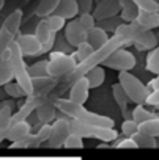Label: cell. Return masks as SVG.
Masks as SVG:
<instances>
[{"instance_id":"obj_1","label":"cell","mask_w":159,"mask_h":160,"mask_svg":"<svg viewBox=\"0 0 159 160\" xmlns=\"http://www.w3.org/2000/svg\"><path fill=\"white\" fill-rule=\"evenodd\" d=\"M54 105L55 108H58L65 116H68L69 119H74V121H81L84 124H88V126H96V127H109V129H114V119L109 118V116H104V115H98V113H93L90 110H87L84 105H77L74 102H71L69 99H61V98H57L54 101Z\"/></svg>"},{"instance_id":"obj_2","label":"cell","mask_w":159,"mask_h":160,"mask_svg":"<svg viewBox=\"0 0 159 160\" xmlns=\"http://www.w3.org/2000/svg\"><path fill=\"white\" fill-rule=\"evenodd\" d=\"M125 46H128V44H126V41H125L123 38H120V36H117V35L110 36V39L107 41L106 46H103L101 49L95 50L93 55H92L90 58H87L85 61L79 63L77 68L74 69V72H72L71 75L66 77V80L72 83V82H76V80L85 77L92 69L101 66V64H103V63H104V61H106V60H107L115 50H118V49H121V47H125Z\"/></svg>"},{"instance_id":"obj_3","label":"cell","mask_w":159,"mask_h":160,"mask_svg":"<svg viewBox=\"0 0 159 160\" xmlns=\"http://www.w3.org/2000/svg\"><path fill=\"white\" fill-rule=\"evenodd\" d=\"M114 35L123 38L128 46L134 44L142 52H151L153 49H156L159 46V38L151 30H143L135 22H132V24H125L123 22L115 30Z\"/></svg>"},{"instance_id":"obj_4","label":"cell","mask_w":159,"mask_h":160,"mask_svg":"<svg viewBox=\"0 0 159 160\" xmlns=\"http://www.w3.org/2000/svg\"><path fill=\"white\" fill-rule=\"evenodd\" d=\"M10 63L13 68V74L16 82L21 85V88L25 91L27 98L33 94V85H32V75L29 74V68L24 61V55L16 44V41L10 46Z\"/></svg>"},{"instance_id":"obj_5","label":"cell","mask_w":159,"mask_h":160,"mask_svg":"<svg viewBox=\"0 0 159 160\" xmlns=\"http://www.w3.org/2000/svg\"><path fill=\"white\" fill-rule=\"evenodd\" d=\"M118 83L123 87V90L126 91L131 102H134L135 105H143L146 102L150 90L139 77H135L131 72H120L118 74Z\"/></svg>"},{"instance_id":"obj_6","label":"cell","mask_w":159,"mask_h":160,"mask_svg":"<svg viewBox=\"0 0 159 160\" xmlns=\"http://www.w3.org/2000/svg\"><path fill=\"white\" fill-rule=\"evenodd\" d=\"M77 60L74 58L72 53H63V52H50L49 57V64H47V74L52 78H61V77H68L74 72V69L77 68Z\"/></svg>"},{"instance_id":"obj_7","label":"cell","mask_w":159,"mask_h":160,"mask_svg":"<svg viewBox=\"0 0 159 160\" xmlns=\"http://www.w3.org/2000/svg\"><path fill=\"white\" fill-rule=\"evenodd\" d=\"M71 133H76L82 138H96L103 143H112L118 138V132L115 129L88 126V124L74 121V119H71Z\"/></svg>"},{"instance_id":"obj_8","label":"cell","mask_w":159,"mask_h":160,"mask_svg":"<svg viewBox=\"0 0 159 160\" xmlns=\"http://www.w3.org/2000/svg\"><path fill=\"white\" fill-rule=\"evenodd\" d=\"M135 63H137V60H135L134 53H131L129 50L121 47V49L115 50L103 63V66H106L109 69H115L118 72H131V69L135 68Z\"/></svg>"},{"instance_id":"obj_9","label":"cell","mask_w":159,"mask_h":160,"mask_svg":"<svg viewBox=\"0 0 159 160\" xmlns=\"http://www.w3.org/2000/svg\"><path fill=\"white\" fill-rule=\"evenodd\" d=\"M71 135V119L69 118H58L52 122L50 138L47 141L49 148H60L65 144L68 137Z\"/></svg>"},{"instance_id":"obj_10","label":"cell","mask_w":159,"mask_h":160,"mask_svg":"<svg viewBox=\"0 0 159 160\" xmlns=\"http://www.w3.org/2000/svg\"><path fill=\"white\" fill-rule=\"evenodd\" d=\"M92 14L96 22L117 18L120 14V0H99Z\"/></svg>"},{"instance_id":"obj_11","label":"cell","mask_w":159,"mask_h":160,"mask_svg":"<svg viewBox=\"0 0 159 160\" xmlns=\"http://www.w3.org/2000/svg\"><path fill=\"white\" fill-rule=\"evenodd\" d=\"M16 44L19 46L21 52L24 57H36V55H41V49H43V44L38 41V38L30 33H24V35H18L16 36Z\"/></svg>"},{"instance_id":"obj_12","label":"cell","mask_w":159,"mask_h":160,"mask_svg":"<svg viewBox=\"0 0 159 160\" xmlns=\"http://www.w3.org/2000/svg\"><path fill=\"white\" fill-rule=\"evenodd\" d=\"M90 83L87 77H82L76 80V82L71 83V88H69V101L77 104V105H84L88 99V94H90Z\"/></svg>"},{"instance_id":"obj_13","label":"cell","mask_w":159,"mask_h":160,"mask_svg":"<svg viewBox=\"0 0 159 160\" xmlns=\"http://www.w3.org/2000/svg\"><path fill=\"white\" fill-rule=\"evenodd\" d=\"M65 39L68 41V44L71 46V47H79L82 42H85L87 41V33L82 30V27H81V24H79V21H77V18L76 19H72V21H69L68 24H66V27H65Z\"/></svg>"},{"instance_id":"obj_14","label":"cell","mask_w":159,"mask_h":160,"mask_svg":"<svg viewBox=\"0 0 159 160\" xmlns=\"http://www.w3.org/2000/svg\"><path fill=\"white\" fill-rule=\"evenodd\" d=\"M57 78L52 77H35L32 78V85H33V94L36 98H49V94L54 91V88L57 87Z\"/></svg>"},{"instance_id":"obj_15","label":"cell","mask_w":159,"mask_h":160,"mask_svg":"<svg viewBox=\"0 0 159 160\" xmlns=\"http://www.w3.org/2000/svg\"><path fill=\"white\" fill-rule=\"evenodd\" d=\"M29 135H32V124L29 121H22V122L11 124V127L8 130V135H7V140H10L13 143H18V141L27 138Z\"/></svg>"},{"instance_id":"obj_16","label":"cell","mask_w":159,"mask_h":160,"mask_svg":"<svg viewBox=\"0 0 159 160\" xmlns=\"http://www.w3.org/2000/svg\"><path fill=\"white\" fill-rule=\"evenodd\" d=\"M139 7L132 0H120V18L125 24H132L137 21L139 16Z\"/></svg>"},{"instance_id":"obj_17","label":"cell","mask_w":159,"mask_h":160,"mask_svg":"<svg viewBox=\"0 0 159 160\" xmlns=\"http://www.w3.org/2000/svg\"><path fill=\"white\" fill-rule=\"evenodd\" d=\"M22 10H14L13 13H10L3 22H2V28H5L8 33H11L14 38L19 35V28H21V24H22Z\"/></svg>"},{"instance_id":"obj_18","label":"cell","mask_w":159,"mask_h":160,"mask_svg":"<svg viewBox=\"0 0 159 160\" xmlns=\"http://www.w3.org/2000/svg\"><path fill=\"white\" fill-rule=\"evenodd\" d=\"M55 14L63 18L65 21H72L81 13H79V5H77L76 0H61Z\"/></svg>"},{"instance_id":"obj_19","label":"cell","mask_w":159,"mask_h":160,"mask_svg":"<svg viewBox=\"0 0 159 160\" xmlns=\"http://www.w3.org/2000/svg\"><path fill=\"white\" fill-rule=\"evenodd\" d=\"M135 24L139 27H142L143 30H151L153 32V28H159V11L151 13V11L139 10V16H137Z\"/></svg>"},{"instance_id":"obj_20","label":"cell","mask_w":159,"mask_h":160,"mask_svg":"<svg viewBox=\"0 0 159 160\" xmlns=\"http://www.w3.org/2000/svg\"><path fill=\"white\" fill-rule=\"evenodd\" d=\"M14 74H13V68L10 63V49L0 57V87H5L10 82H13Z\"/></svg>"},{"instance_id":"obj_21","label":"cell","mask_w":159,"mask_h":160,"mask_svg":"<svg viewBox=\"0 0 159 160\" xmlns=\"http://www.w3.org/2000/svg\"><path fill=\"white\" fill-rule=\"evenodd\" d=\"M109 39H110V38H109V33H107L106 30H103L101 27H98V25H96V28H93V30L87 35V42H88L95 50H98V49H101L103 46H106Z\"/></svg>"},{"instance_id":"obj_22","label":"cell","mask_w":159,"mask_h":160,"mask_svg":"<svg viewBox=\"0 0 159 160\" xmlns=\"http://www.w3.org/2000/svg\"><path fill=\"white\" fill-rule=\"evenodd\" d=\"M57 108H55V105H54V102H44L43 105H40L38 108H36V118H38V121L41 122V124H50V122H54L57 118V112H55Z\"/></svg>"},{"instance_id":"obj_23","label":"cell","mask_w":159,"mask_h":160,"mask_svg":"<svg viewBox=\"0 0 159 160\" xmlns=\"http://www.w3.org/2000/svg\"><path fill=\"white\" fill-rule=\"evenodd\" d=\"M61 0H40V3L35 8V14L41 19H47L49 16L55 14Z\"/></svg>"},{"instance_id":"obj_24","label":"cell","mask_w":159,"mask_h":160,"mask_svg":"<svg viewBox=\"0 0 159 160\" xmlns=\"http://www.w3.org/2000/svg\"><path fill=\"white\" fill-rule=\"evenodd\" d=\"M112 96H114L117 105L120 107L121 113H128V104H129L131 101H129L126 91L123 90V87H121L120 83H115V85L112 87Z\"/></svg>"},{"instance_id":"obj_25","label":"cell","mask_w":159,"mask_h":160,"mask_svg":"<svg viewBox=\"0 0 159 160\" xmlns=\"http://www.w3.org/2000/svg\"><path fill=\"white\" fill-rule=\"evenodd\" d=\"M35 36L38 38V41H40L41 44H46L49 39H52V38L55 36V33L50 30V27H49L47 21H46V19H41V21L36 24V28H35Z\"/></svg>"},{"instance_id":"obj_26","label":"cell","mask_w":159,"mask_h":160,"mask_svg":"<svg viewBox=\"0 0 159 160\" xmlns=\"http://www.w3.org/2000/svg\"><path fill=\"white\" fill-rule=\"evenodd\" d=\"M87 80H88V83H90V88H99L103 83H104V80H106V72L101 66L92 69L87 75Z\"/></svg>"},{"instance_id":"obj_27","label":"cell","mask_w":159,"mask_h":160,"mask_svg":"<svg viewBox=\"0 0 159 160\" xmlns=\"http://www.w3.org/2000/svg\"><path fill=\"white\" fill-rule=\"evenodd\" d=\"M153 118H157V116L153 112H150L148 108H145L143 105H135L134 110H132V116H131V119L135 121L137 124H143V122H146Z\"/></svg>"},{"instance_id":"obj_28","label":"cell","mask_w":159,"mask_h":160,"mask_svg":"<svg viewBox=\"0 0 159 160\" xmlns=\"http://www.w3.org/2000/svg\"><path fill=\"white\" fill-rule=\"evenodd\" d=\"M145 68H146V71H150L151 74L159 75V46H157L156 49H153L151 52H148L146 61H145Z\"/></svg>"},{"instance_id":"obj_29","label":"cell","mask_w":159,"mask_h":160,"mask_svg":"<svg viewBox=\"0 0 159 160\" xmlns=\"http://www.w3.org/2000/svg\"><path fill=\"white\" fill-rule=\"evenodd\" d=\"M139 132L145 133V135H150L153 138H157L159 137V116L157 118H153L143 124H139Z\"/></svg>"},{"instance_id":"obj_30","label":"cell","mask_w":159,"mask_h":160,"mask_svg":"<svg viewBox=\"0 0 159 160\" xmlns=\"http://www.w3.org/2000/svg\"><path fill=\"white\" fill-rule=\"evenodd\" d=\"M47 64H49V60H40V61H35L32 66H29V74L32 75V78L35 77H47Z\"/></svg>"},{"instance_id":"obj_31","label":"cell","mask_w":159,"mask_h":160,"mask_svg":"<svg viewBox=\"0 0 159 160\" xmlns=\"http://www.w3.org/2000/svg\"><path fill=\"white\" fill-rule=\"evenodd\" d=\"M93 52H95V49L85 41V42H82L79 47H76V52H74L72 55H74V58L77 60V63H82V61H85L87 58H90V57L93 55Z\"/></svg>"},{"instance_id":"obj_32","label":"cell","mask_w":159,"mask_h":160,"mask_svg":"<svg viewBox=\"0 0 159 160\" xmlns=\"http://www.w3.org/2000/svg\"><path fill=\"white\" fill-rule=\"evenodd\" d=\"M132 140L135 141L137 148H157V140L150 137V135H145L142 132H137L132 137Z\"/></svg>"},{"instance_id":"obj_33","label":"cell","mask_w":159,"mask_h":160,"mask_svg":"<svg viewBox=\"0 0 159 160\" xmlns=\"http://www.w3.org/2000/svg\"><path fill=\"white\" fill-rule=\"evenodd\" d=\"M77 21H79V24H81V27H82V30L88 35L93 28H96V25H98V22H96V19L93 18V14L92 13H85V14H79V18H77Z\"/></svg>"},{"instance_id":"obj_34","label":"cell","mask_w":159,"mask_h":160,"mask_svg":"<svg viewBox=\"0 0 159 160\" xmlns=\"http://www.w3.org/2000/svg\"><path fill=\"white\" fill-rule=\"evenodd\" d=\"M13 115H14V113H13V107H11V104L8 102L2 110H0V130L11 126Z\"/></svg>"},{"instance_id":"obj_35","label":"cell","mask_w":159,"mask_h":160,"mask_svg":"<svg viewBox=\"0 0 159 160\" xmlns=\"http://www.w3.org/2000/svg\"><path fill=\"white\" fill-rule=\"evenodd\" d=\"M3 90H5V93H7L10 98H13V99H19V98L27 96V94H25V91L21 88V85H19L18 82H10L8 85H5V87H3Z\"/></svg>"},{"instance_id":"obj_36","label":"cell","mask_w":159,"mask_h":160,"mask_svg":"<svg viewBox=\"0 0 159 160\" xmlns=\"http://www.w3.org/2000/svg\"><path fill=\"white\" fill-rule=\"evenodd\" d=\"M47 24H49V27H50V30L57 35L60 30H65V27H66V21L63 19V18H60V16H57V14H52V16H49L47 19Z\"/></svg>"},{"instance_id":"obj_37","label":"cell","mask_w":159,"mask_h":160,"mask_svg":"<svg viewBox=\"0 0 159 160\" xmlns=\"http://www.w3.org/2000/svg\"><path fill=\"white\" fill-rule=\"evenodd\" d=\"M139 132V124L132 119H125L121 122V133L128 138H132L135 133Z\"/></svg>"},{"instance_id":"obj_38","label":"cell","mask_w":159,"mask_h":160,"mask_svg":"<svg viewBox=\"0 0 159 160\" xmlns=\"http://www.w3.org/2000/svg\"><path fill=\"white\" fill-rule=\"evenodd\" d=\"M123 24V21H121V18L120 16H117V18H112V19H106V21H101V22H98V27H101L103 30H110V32H114L115 33V30L120 27Z\"/></svg>"},{"instance_id":"obj_39","label":"cell","mask_w":159,"mask_h":160,"mask_svg":"<svg viewBox=\"0 0 159 160\" xmlns=\"http://www.w3.org/2000/svg\"><path fill=\"white\" fill-rule=\"evenodd\" d=\"M132 2H134L140 10L151 11V13H157V11H159V5H157L156 0H132Z\"/></svg>"},{"instance_id":"obj_40","label":"cell","mask_w":159,"mask_h":160,"mask_svg":"<svg viewBox=\"0 0 159 160\" xmlns=\"http://www.w3.org/2000/svg\"><path fill=\"white\" fill-rule=\"evenodd\" d=\"M63 146H65L66 149H81V148H84V138L79 137V135H76V133H71V135L68 137V140L65 141Z\"/></svg>"},{"instance_id":"obj_41","label":"cell","mask_w":159,"mask_h":160,"mask_svg":"<svg viewBox=\"0 0 159 160\" xmlns=\"http://www.w3.org/2000/svg\"><path fill=\"white\" fill-rule=\"evenodd\" d=\"M79 5V13L85 14V13H93L95 7H93V0H76Z\"/></svg>"},{"instance_id":"obj_42","label":"cell","mask_w":159,"mask_h":160,"mask_svg":"<svg viewBox=\"0 0 159 160\" xmlns=\"http://www.w3.org/2000/svg\"><path fill=\"white\" fill-rule=\"evenodd\" d=\"M115 146L120 148V149H135V148H137L135 141H134L132 138H128V137H125V138H121L120 141H117Z\"/></svg>"},{"instance_id":"obj_43","label":"cell","mask_w":159,"mask_h":160,"mask_svg":"<svg viewBox=\"0 0 159 160\" xmlns=\"http://www.w3.org/2000/svg\"><path fill=\"white\" fill-rule=\"evenodd\" d=\"M55 44H57V52H63V53H68V55H69L71 46H69L68 41L65 39V36H63V38H58V39L55 41Z\"/></svg>"},{"instance_id":"obj_44","label":"cell","mask_w":159,"mask_h":160,"mask_svg":"<svg viewBox=\"0 0 159 160\" xmlns=\"http://www.w3.org/2000/svg\"><path fill=\"white\" fill-rule=\"evenodd\" d=\"M146 105H153V107H159V90L150 91L148 98H146Z\"/></svg>"},{"instance_id":"obj_45","label":"cell","mask_w":159,"mask_h":160,"mask_svg":"<svg viewBox=\"0 0 159 160\" xmlns=\"http://www.w3.org/2000/svg\"><path fill=\"white\" fill-rule=\"evenodd\" d=\"M148 87V90L150 91H154V90H159V75H156L153 80H151V82L146 85Z\"/></svg>"},{"instance_id":"obj_46","label":"cell","mask_w":159,"mask_h":160,"mask_svg":"<svg viewBox=\"0 0 159 160\" xmlns=\"http://www.w3.org/2000/svg\"><path fill=\"white\" fill-rule=\"evenodd\" d=\"M11 127V126H10ZM10 127H5V129H2L0 130V143H2L3 140H7V135H8V130H10Z\"/></svg>"},{"instance_id":"obj_47","label":"cell","mask_w":159,"mask_h":160,"mask_svg":"<svg viewBox=\"0 0 159 160\" xmlns=\"http://www.w3.org/2000/svg\"><path fill=\"white\" fill-rule=\"evenodd\" d=\"M7 104H8V102H7V101H3V102H0V110H2V108H3V107H5V105H7Z\"/></svg>"},{"instance_id":"obj_48","label":"cell","mask_w":159,"mask_h":160,"mask_svg":"<svg viewBox=\"0 0 159 160\" xmlns=\"http://www.w3.org/2000/svg\"><path fill=\"white\" fill-rule=\"evenodd\" d=\"M157 146H159V140H157Z\"/></svg>"},{"instance_id":"obj_49","label":"cell","mask_w":159,"mask_h":160,"mask_svg":"<svg viewBox=\"0 0 159 160\" xmlns=\"http://www.w3.org/2000/svg\"><path fill=\"white\" fill-rule=\"evenodd\" d=\"M157 38H159V36H157Z\"/></svg>"}]
</instances>
